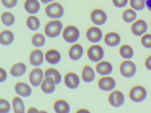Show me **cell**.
<instances>
[{"label":"cell","instance_id":"cell-39","mask_svg":"<svg viewBox=\"0 0 151 113\" xmlns=\"http://www.w3.org/2000/svg\"><path fill=\"white\" fill-rule=\"evenodd\" d=\"M145 66L148 69L151 70V56H148L146 60Z\"/></svg>","mask_w":151,"mask_h":113},{"label":"cell","instance_id":"cell-18","mask_svg":"<svg viewBox=\"0 0 151 113\" xmlns=\"http://www.w3.org/2000/svg\"><path fill=\"white\" fill-rule=\"evenodd\" d=\"M83 54V49L81 45L76 44L70 47L69 51L70 57L74 61H77L82 57Z\"/></svg>","mask_w":151,"mask_h":113},{"label":"cell","instance_id":"cell-14","mask_svg":"<svg viewBox=\"0 0 151 113\" xmlns=\"http://www.w3.org/2000/svg\"><path fill=\"white\" fill-rule=\"evenodd\" d=\"M29 61L30 62L33 66L35 67L40 66L44 62L43 52L38 49L33 50L30 55Z\"/></svg>","mask_w":151,"mask_h":113},{"label":"cell","instance_id":"cell-20","mask_svg":"<svg viewBox=\"0 0 151 113\" xmlns=\"http://www.w3.org/2000/svg\"><path fill=\"white\" fill-rule=\"evenodd\" d=\"M105 42L109 46H116L121 41L120 36L116 33L110 32L107 34L104 39Z\"/></svg>","mask_w":151,"mask_h":113},{"label":"cell","instance_id":"cell-8","mask_svg":"<svg viewBox=\"0 0 151 113\" xmlns=\"http://www.w3.org/2000/svg\"><path fill=\"white\" fill-rule=\"evenodd\" d=\"M109 101L113 107H121L124 103V95L120 91L117 90L114 91L109 94Z\"/></svg>","mask_w":151,"mask_h":113},{"label":"cell","instance_id":"cell-11","mask_svg":"<svg viewBox=\"0 0 151 113\" xmlns=\"http://www.w3.org/2000/svg\"><path fill=\"white\" fill-rule=\"evenodd\" d=\"M86 36L90 41L93 43H96L100 41L102 39V31L100 28L93 26L87 30Z\"/></svg>","mask_w":151,"mask_h":113},{"label":"cell","instance_id":"cell-30","mask_svg":"<svg viewBox=\"0 0 151 113\" xmlns=\"http://www.w3.org/2000/svg\"><path fill=\"white\" fill-rule=\"evenodd\" d=\"M32 42L33 46L37 47L43 46L45 43V38L41 34H36L32 37Z\"/></svg>","mask_w":151,"mask_h":113},{"label":"cell","instance_id":"cell-27","mask_svg":"<svg viewBox=\"0 0 151 113\" xmlns=\"http://www.w3.org/2000/svg\"><path fill=\"white\" fill-rule=\"evenodd\" d=\"M13 106L15 113H24L25 107L22 100L19 97H15L13 99Z\"/></svg>","mask_w":151,"mask_h":113},{"label":"cell","instance_id":"cell-38","mask_svg":"<svg viewBox=\"0 0 151 113\" xmlns=\"http://www.w3.org/2000/svg\"><path fill=\"white\" fill-rule=\"evenodd\" d=\"M7 77V75L5 70L2 69V68H1V83H2L6 81Z\"/></svg>","mask_w":151,"mask_h":113},{"label":"cell","instance_id":"cell-16","mask_svg":"<svg viewBox=\"0 0 151 113\" xmlns=\"http://www.w3.org/2000/svg\"><path fill=\"white\" fill-rule=\"evenodd\" d=\"M54 80L51 77H45L41 83V88L43 92L50 94L54 92L55 89Z\"/></svg>","mask_w":151,"mask_h":113},{"label":"cell","instance_id":"cell-9","mask_svg":"<svg viewBox=\"0 0 151 113\" xmlns=\"http://www.w3.org/2000/svg\"><path fill=\"white\" fill-rule=\"evenodd\" d=\"M64 83L66 86L70 89H76L79 86L80 79L76 73L70 72L65 76Z\"/></svg>","mask_w":151,"mask_h":113},{"label":"cell","instance_id":"cell-29","mask_svg":"<svg viewBox=\"0 0 151 113\" xmlns=\"http://www.w3.org/2000/svg\"><path fill=\"white\" fill-rule=\"evenodd\" d=\"M120 53L122 56L126 59H130L133 56V49L128 45L122 46L120 49Z\"/></svg>","mask_w":151,"mask_h":113},{"label":"cell","instance_id":"cell-41","mask_svg":"<svg viewBox=\"0 0 151 113\" xmlns=\"http://www.w3.org/2000/svg\"><path fill=\"white\" fill-rule=\"evenodd\" d=\"M38 110L37 108L35 107H31L29 109L28 112L29 113H35V112H38Z\"/></svg>","mask_w":151,"mask_h":113},{"label":"cell","instance_id":"cell-34","mask_svg":"<svg viewBox=\"0 0 151 113\" xmlns=\"http://www.w3.org/2000/svg\"><path fill=\"white\" fill-rule=\"evenodd\" d=\"M11 109L10 104L6 100L1 99L0 101V113H8Z\"/></svg>","mask_w":151,"mask_h":113},{"label":"cell","instance_id":"cell-22","mask_svg":"<svg viewBox=\"0 0 151 113\" xmlns=\"http://www.w3.org/2000/svg\"><path fill=\"white\" fill-rule=\"evenodd\" d=\"M27 67L23 63H18L15 64L10 70L11 75L14 77H20L26 72Z\"/></svg>","mask_w":151,"mask_h":113},{"label":"cell","instance_id":"cell-31","mask_svg":"<svg viewBox=\"0 0 151 113\" xmlns=\"http://www.w3.org/2000/svg\"><path fill=\"white\" fill-rule=\"evenodd\" d=\"M2 23L7 26H11L15 22V18L14 15L9 12H4L1 16Z\"/></svg>","mask_w":151,"mask_h":113},{"label":"cell","instance_id":"cell-19","mask_svg":"<svg viewBox=\"0 0 151 113\" xmlns=\"http://www.w3.org/2000/svg\"><path fill=\"white\" fill-rule=\"evenodd\" d=\"M96 71L101 75H108L110 74L113 70V67L109 62L102 61L96 65Z\"/></svg>","mask_w":151,"mask_h":113},{"label":"cell","instance_id":"cell-7","mask_svg":"<svg viewBox=\"0 0 151 113\" xmlns=\"http://www.w3.org/2000/svg\"><path fill=\"white\" fill-rule=\"evenodd\" d=\"M44 79V73L40 68H35L29 74V80L31 84L35 87H38L42 83Z\"/></svg>","mask_w":151,"mask_h":113},{"label":"cell","instance_id":"cell-24","mask_svg":"<svg viewBox=\"0 0 151 113\" xmlns=\"http://www.w3.org/2000/svg\"><path fill=\"white\" fill-rule=\"evenodd\" d=\"M1 43L4 46L10 45L14 40V35L9 30H5L1 33L0 35Z\"/></svg>","mask_w":151,"mask_h":113},{"label":"cell","instance_id":"cell-17","mask_svg":"<svg viewBox=\"0 0 151 113\" xmlns=\"http://www.w3.org/2000/svg\"><path fill=\"white\" fill-rule=\"evenodd\" d=\"M46 60L50 64H56L61 61V55L57 50L51 49L46 53Z\"/></svg>","mask_w":151,"mask_h":113},{"label":"cell","instance_id":"cell-12","mask_svg":"<svg viewBox=\"0 0 151 113\" xmlns=\"http://www.w3.org/2000/svg\"><path fill=\"white\" fill-rule=\"evenodd\" d=\"M99 88L105 91H112L116 87L115 80L111 77H104L101 78L98 82Z\"/></svg>","mask_w":151,"mask_h":113},{"label":"cell","instance_id":"cell-37","mask_svg":"<svg viewBox=\"0 0 151 113\" xmlns=\"http://www.w3.org/2000/svg\"><path fill=\"white\" fill-rule=\"evenodd\" d=\"M113 4L118 8H123L126 6L128 0H113Z\"/></svg>","mask_w":151,"mask_h":113},{"label":"cell","instance_id":"cell-44","mask_svg":"<svg viewBox=\"0 0 151 113\" xmlns=\"http://www.w3.org/2000/svg\"></svg>","mask_w":151,"mask_h":113},{"label":"cell","instance_id":"cell-36","mask_svg":"<svg viewBox=\"0 0 151 113\" xmlns=\"http://www.w3.org/2000/svg\"><path fill=\"white\" fill-rule=\"evenodd\" d=\"M17 0H2L3 5L6 8H13L16 5Z\"/></svg>","mask_w":151,"mask_h":113},{"label":"cell","instance_id":"cell-42","mask_svg":"<svg viewBox=\"0 0 151 113\" xmlns=\"http://www.w3.org/2000/svg\"><path fill=\"white\" fill-rule=\"evenodd\" d=\"M86 113V112H89L88 110L86 109H80L79 110H78L77 113Z\"/></svg>","mask_w":151,"mask_h":113},{"label":"cell","instance_id":"cell-32","mask_svg":"<svg viewBox=\"0 0 151 113\" xmlns=\"http://www.w3.org/2000/svg\"><path fill=\"white\" fill-rule=\"evenodd\" d=\"M122 17L124 20L127 23H130L136 19L137 14L131 9H128L124 11Z\"/></svg>","mask_w":151,"mask_h":113},{"label":"cell","instance_id":"cell-21","mask_svg":"<svg viewBox=\"0 0 151 113\" xmlns=\"http://www.w3.org/2000/svg\"><path fill=\"white\" fill-rule=\"evenodd\" d=\"M24 8L29 13L36 14L39 11L40 4L37 0H27L24 4Z\"/></svg>","mask_w":151,"mask_h":113},{"label":"cell","instance_id":"cell-35","mask_svg":"<svg viewBox=\"0 0 151 113\" xmlns=\"http://www.w3.org/2000/svg\"><path fill=\"white\" fill-rule=\"evenodd\" d=\"M142 45L147 48H151V34H146L141 39Z\"/></svg>","mask_w":151,"mask_h":113},{"label":"cell","instance_id":"cell-40","mask_svg":"<svg viewBox=\"0 0 151 113\" xmlns=\"http://www.w3.org/2000/svg\"><path fill=\"white\" fill-rule=\"evenodd\" d=\"M145 4L147 9L151 12V0H145Z\"/></svg>","mask_w":151,"mask_h":113},{"label":"cell","instance_id":"cell-2","mask_svg":"<svg viewBox=\"0 0 151 113\" xmlns=\"http://www.w3.org/2000/svg\"><path fill=\"white\" fill-rule=\"evenodd\" d=\"M45 12L47 16L51 18H60L64 14V9L60 4L53 3L47 6Z\"/></svg>","mask_w":151,"mask_h":113},{"label":"cell","instance_id":"cell-3","mask_svg":"<svg viewBox=\"0 0 151 113\" xmlns=\"http://www.w3.org/2000/svg\"><path fill=\"white\" fill-rule=\"evenodd\" d=\"M79 35V30L74 26H68L65 27L63 33L64 39L69 43H73L77 41Z\"/></svg>","mask_w":151,"mask_h":113},{"label":"cell","instance_id":"cell-1","mask_svg":"<svg viewBox=\"0 0 151 113\" xmlns=\"http://www.w3.org/2000/svg\"><path fill=\"white\" fill-rule=\"evenodd\" d=\"M62 28V23L60 20L50 21L45 27V33L49 38H56L60 34Z\"/></svg>","mask_w":151,"mask_h":113},{"label":"cell","instance_id":"cell-5","mask_svg":"<svg viewBox=\"0 0 151 113\" xmlns=\"http://www.w3.org/2000/svg\"><path fill=\"white\" fill-rule=\"evenodd\" d=\"M87 55L91 61L94 62H99L103 58L104 50L99 45H93L88 49Z\"/></svg>","mask_w":151,"mask_h":113},{"label":"cell","instance_id":"cell-10","mask_svg":"<svg viewBox=\"0 0 151 113\" xmlns=\"http://www.w3.org/2000/svg\"><path fill=\"white\" fill-rule=\"evenodd\" d=\"M91 18L92 22L98 25H103L107 20L106 14L103 11L99 9L93 11Z\"/></svg>","mask_w":151,"mask_h":113},{"label":"cell","instance_id":"cell-23","mask_svg":"<svg viewBox=\"0 0 151 113\" xmlns=\"http://www.w3.org/2000/svg\"><path fill=\"white\" fill-rule=\"evenodd\" d=\"M54 108L56 113H68L70 111V107L68 103L63 100L60 99L55 102Z\"/></svg>","mask_w":151,"mask_h":113},{"label":"cell","instance_id":"cell-28","mask_svg":"<svg viewBox=\"0 0 151 113\" xmlns=\"http://www.w3.org/2000/svg\"><path fill=\"white\" fill-rule=\"evenodd\" d=\"M27 25L29 29L32 31H37L40 26V22L37 17L30 16L27 19Z\"/></svg>","mask_w":151,"mask_h":113},{"label":"cell","instance_id":"cell-4","mask_svg":"<svg viewBox=\"0 0 151 113\" xmlns=\"http://www.w3.org/2000/svg\"><path fill=\"white\" fill-rule=\"evenodd\" d=\"M147 95L146 90L143 87L136 86L132 88L129 92V97L136 102H140L146 99Z\"/></svg>","mask_w":151,"mask_h":113},{"label":"cell","instance_id":"cell-13","mask_svg":"<svg viewBox=\"0 0 151 113\" xmlns=\"http://www.w3.org/2000/svg\"><path fill=\"white\" fill-rule=\"evenodd\" d=\"M147 29L146 23L142 19H139L134 22L132 26L131 30L132 33L136 36L142 35L146 31Z\"/></svg>","mask_w":151,"mask_h":113},{"label":"cell","instance_id":"cell-25","mask_svg":"<svg viewBox=\"0 0 151 113\" xmlns=\"http://www.w3.org/2000/svg\"><path fill=\"white\" fill-rule=\"evenodd\" d=\"M82 76L84 82L91 83L93 81L95 78V73L91 67L86 65L82 72Z\"/></svg>","mask_w":151,"mask_h":113},{"label":"cell","instance_id":"cell-26","mask_svg":"<svg viewBox=\"0 0 151 113\" xmlns=\"http://www.w3.org/2000/svg\"><path fill=\"white\" fill-rule=\"evenodd\" d=\"M45 77H51L54 80L55 85H58L61 82L62 77L60 73L55 69L49 68L45 72Z\"/></svg>","mask_w":151,"mask_h":113},{"label":"cell","instance_id":"cell-15","mask_svg":"<svg viewBox=\"0 0 151 113\" xmlns=\"http://www.w3.org/2000/svg\"><path fill=\"white\" fill-rule=\"evenodd\" d=\"M16 92L17 94L24 97H28L31 95L32 90L30 87L23 82H18L15 87Z\"/></svg>","mask_w":151,"mask_h":113},{"label":"cell","instance_id":"cell-43","mask_svg":"<svg viewBox=\"0 0 151 113\" xmlns=\"http://www.w3.org/2000/svg\"><path fill=\"white\" fill-rule=\"evenodd\" d=\"M53 1L54 0H41V2L44 4H47Z\"/></svg>","mask_w":151,"mask_h":113},{"label":"cell","instance_id":"cell-6","mask_svg":"<svg viewBox=\"0 0 151 113\" xmlns=\"http://www.w3.org/2000/svg\"><path fill=\"white\" fill-rule=\"evenodd\" d=\"M120 72L122 75L127 78L133 77L137 71L136 66L131 61H125L120 65Z\"/></svg>","mask_w":151,"mask_h":113},{"label":"cell","instance_id":"cell-33","mask_svg":"<svg viewBox=\"0 0 151 113\" xmlns=\"http://www.w3.org/2000/svg\"><path fill=\"white\" fill-rule=\"evenodd\" d=\"M131 6L137 11L143 10L145 7V0H130Z\"/></svg>","mask_w":151,"mask_h":113}]
</instances>
